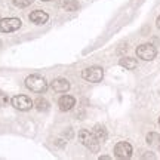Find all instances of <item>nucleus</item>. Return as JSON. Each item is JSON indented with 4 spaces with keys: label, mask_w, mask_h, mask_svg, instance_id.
Masks as SVG:
<instances>
[{
    "label": "nucleus",
    "mask_w": 160,
    "mask_h": 160,
    "mask_svg": "<svg viewBox=\"0 0 160 160\" xmlns=\"http://www.w3.org/2000/svg\"><path fill=\"white\" fill-rule=\"evenodd\" d=\"M59 6L62 8L64 11H68V12H74L80 8V5L76 2V0H61Z\"/></svg>",
    "instance_id": "9b49d317"
},
{
    "label": "nucleus",
    "mask_w": 160,
    "mask_h": 160,
    "mask_svg": "<svg viewBox=\"0 0 160 160\" xmlns=\"http://www.w3.org/2000/svg\"><path fill=\"white\" fill-rule=\"evenodd\" d=\"M157 147H159V150H160V141H159V144H157Z\"/></svg>",
    "instance_id": "6ab92c4d"
},
{
    "label": "nucleus",
    "mask_w": 160,
    "mask_h": 160,
    "mask_svg": "<svg viewBox=\"0 0 160 160\" xmlns=\"http://www.w3.org/2000/svg\"><path fill=\"white\" fill-rule=\"evenodd\" d=\"M34 107L39 111H46V110H49V102L46 101L45 98H37L34 101Z\"/></svg>",
    "instance_id": "4468645a"
},
{
    "label": "nucleus",
    "mask_w": 160,
    "mask_h": 160,
    "mask_svg": "<svg viewBox=\"0 0 160 160\" xmlns=\"http://www.w3.org/2000/svg\"><path fill=\"white\" fill-rule=\"evenodd\" d=\"M79 141L85 145L86 148H89L93 153H97L99 150V139L95 137L93 132L88 131V129H83V131L79 132Z\"/></svg>",
    "instance_id": "f257e3e1"
},
{
    "label": "nucleus",
    "mask_w": 160,
    "mask_h": 160,
    "mask_svg": "<svg viewBox=\"0 0 160 160\" xmlns=\"http://www.w3.org/2000/svg\"><path fill=\"white\" fill-rule=\"evenodd\" d=\"M120 65L125 67V68H128V70H133L135 67H137V59L129 58V57L122 58V59H120Z\"/></svg>",
    "instance_id": "ddd939ff"
},
{
    "label": "nucleus",
    "mask_w": 160,
    "mask_h": 160,
    "mask_svg": "<svg viewBox=\"0 0 160 160\" xmlns=\"http://www.w3.org/2000/svg\"><path fill=\"white\" fill-rule=\"evenodd\" d=\"M160 141V135L159 133H148V137H147V142L148 144H159Z\"/></svg>",
    "instance_id": "2eb2a0df"
},
{
    "label": "nucleus",
    "mask_w": 160,
    "mask_h": 160,
    "mask_svg": "<svg viewBox=\"0 0 160 160\" xmlns=\"http://www.w3.org/2000/svg\"><path fill=\"white\" fill-rule=\"evenodd\" d=\"M42 2H51V0H42Z\"/></svg>",
    "instance_id": "aec40b11"
},
{
    "label": "nucleus",
    "mask_w": 160,
    "mask_h": 160,
    "mask_svg": "<svg viewBox=\"0 0 160 160\" xmlns=\"http://www.w3.org/2000/svg\"><path fill=\"white\" fill-rule=\"evenodd\" d=\"M92 132L95 133V137H97L99 141H102V139L107 138V129H105L102 125H97L93 129H92Z\"/></svg>",
    "instance_id": "f8f14e48"
},
{
    "label": "nucleus",
    "mask_w": 160,
    "mask_h": 160,
    "mask_svg": "<svg viewBox=\"0 0 160 160\" xmlns=\"http://www.w3.org/2000/svg\"><path fill=\"white\" fill-rule=\"evenodd\" d=\"M25 86L28 88L30 91L37 92V93H42L48 89V82L45 80V77H42L39 74H33L28 76L25 79Z\"/></svg>",
    "instance_id": "f03ea898"
},
{
    "label": "nucleus",
    "mask_w": 160,
    "mask_h": 160,
    "mask_svg": "<svg viewBox=\"0 0 160 160\" xmlns=\"http://www.w3.org/2000/svg\"><path fill=\"white\" fill-rule=\"evenodd\" d=\"M33 3V0H13V5L17 8H27Z\"/></svg>",
    "instance_id": "dca6fc26"
},
{
    "label": "nucleus",
    "mask_w": 160,
    "mask_h": 160,
    "mask_svg": "<svg viewBox=\"0 0 160 160\" xmlns=\"http://www.w3.org/2000/svg\"><path fill=\"white\" fill-rule=\"evenodd\" d=\"M11 104L17 110H21V111H27V110H30L34 105V102L28 97H25V95H15L11 99Z\"/></svg>",
    "instance_id": "39448f33"
},
{
    "label": "nucleus",
    "mask_w": 160,
    "mask_h": 160,
    "mask_svg": "<svg viewBox=\"0 0 160 160\" xmlns=\"http://www.w3.org/2000/svg\"><path fill=\"white\" fill-rule=\"evenodd\" d=\"M21 27V19L18 18H5L0 19V31L2 33H12Z\"/></svg>",
    "instance_id": "423d86ee"
},
{
    "label": "nucleus",
    "mask_w": 160,
    "mask_h": 160,
    "mask_svg": "<svg viewBox=\"0 0 160 160\" xmlns=\"http://www.w3.org/2000/svg\"><path fill=\"white\" fill-rule=\"evenodd\" d=\"M76 104V99L71 95H62V97L59 98V101H58V105H59V110L61 111H68L74 107Z\"/></svg>",
    "instance_id": "1a4fd4ad"
},
{
    "label": "nucleus",
    "mask_w": 160,
    "mask_h": 160,
    "mask_svg": "<svg viewBox=\"0 0 160 160\" xmlns=\"http://www.w3.org/2000/svg\"><path fill=\"white\" fill-rule=\"evenodd\" d=\"M82 77L88 82H91V83H98V82H101L104 77V71L101 67H97V65H93V67H88L86 70L82 71Z\"/></svg>",
    "instance_id": "7ed1b4c3"
},
{
    "label": "nucleus",
    "mask_w": 160,
    "mask_h": 160,
    "mask_svg": "<svg viewBox=\"0 0 160 160\" xmlns=\"http://www.w3.org/2000/svg\"><path fill=\"white\" fill-rule=\"evenodd\" d=\"M114 154L119 159H129L132 156V145L129 142H119L114 147Z\"/></svg>",
    "instance_id": "0eeeda50"
},
{
    "label": "nucleus",
    "mask_w": 160,
    "mask_h": 160,
    "mask_svg": "<svg viewBox=\"0 0 160 160\" xmlns=\"http://www.w3.org/2000/svg\"><path fill=\"white\" fill-rule=\"evenodd\" d=\"M51 88L55 92H67L70 89V82L67 79L59 77V79H55L53 82H52V83H51Z\"/></svg>",
    "instance_id": "9d476101"
},
{
    "label": "nucleus",
    "mask_w": 160,
    "mask_h": 160,
    "mask_svg": "<svg viewBox=\"0 0 160 160\" xmlns=\"http://www.w3.org/2000/svg\"><path fill=\"white\" fill-rule=\"evenodd\" d=\"M156 25H157V28L160 30V17L157 18V21H156Z\"/></svg>",
    "instance_id": "a211bd4d"
},
{
    "label": "nucleus",
    "mask_w": 160,
    "mask_h": 160,
    "mask_svg": "<svg viewBox=\"0 0 160 160\" xmlns=\"http://www.w3.org/2000/svg\"><path fill=\"white\" fill-rule=\"evenodd\" d=\"M157 55V49L151 43H144V45L137 48V57L144 59V61H151Z\"/></svg>",
    "instance_id": "20e7f679"
},
{
    "label": "nucleus",
    "mask_w": 160,
    "mask_h": 160,
    "mask_svg": "<svg viewBox=\"0 0 160 160\" xmlns=\"http://www.w3.org/2000/svg\"><path fill=\"white\" fill-rule=\"evenodd\" d=\"M8 102H9V98H8V95H6V93H3V92H0V107H5V105H8Z\"/></svg>",
    "instance_id": "f3484780"
},
{
    "label": "nucleus",
    "mask_w": 160,
    "mask_h": 160,
    "mask_svg": "<svg viewBox=\"0 0 160 160\" xmlns=\"http://www.w3.org/2000/svg\"><path fill=\"white\" fill-rule=\"evenodd\" d=\"M30 21L31 22H34L36 25H43V24L48 22V19H49V15L43 11H33L30 13Z\"/></svg>",
    "instance_id": "6e6552de"
}]
</instances>
